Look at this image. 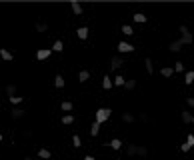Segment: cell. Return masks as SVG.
Masks as SVG:
<instances>
[{"label":"cell","instance_id":"30","mask_svg":"<svg viewBox=\"0 0 194 160\" xmlns=\"http://www.w3.org/2000/svg\"><path fill=\"white\" fill-rule=\"evenodd\" d=\"M136 154H138V156H146V154H148V148L146 146H138V148H136Z\"/></svg>","mask_w":194,"mask_h":160},{"label":"cell","instance_id":"27","mask_svg":"<svg viewBox=\"0 0 194 160\" xmlns=\"http://www.w3.org/2000/svg\"><path fill=\"white\" fill-rule=\"evenodd\" d=\"M144 64H146V72H148V74H152V72H154V66H152V60H150V58H146V60H144Z\"/></svg>","mask_w":194,"mask_h":160},{"label":"cell","instance_id":"1","mask_svg":"<svg viewBox=\"0 0 194 160\" xmlns=\"http://www.w3.org/2000/svg\"><path fill=\"white\" fill-rule=\"evenodd\" d=\"M178 30H180V34H182V36H180V42H182V44H192V42H194L192 32H190V30H188V28L184 26V24H182V26L178 28Z\"/></svg>","mask_w":194,"mask_h":160},{"label":"cell","instance_id":"12","mask_svg":"<svg viewBox=\"0 0 194 160\" xmlns=\"http://www.w3.org/2000/svg\"><path fill=\"white\" fill-rule=\"evenodd\" d=\"M70 8H72V12L76 14V16H80V14H82V6L78 4V2H72V4H70Z\"/></svg>","mask_w":194,"mask_h":160},{"label":"cell","instance_id":"26","mask_svg":"<svg viewBox=\"0 0 194 160\" xmlns=\"http://www.w3.org/2000/svg\"><path fill=\"white\" fill-rule=\"evenodd\" d=\"M38 156H40V158H50L52 154H50V150H46V148H40V150H38Z\"/></svg>","mask_w":194,"mask_h":160},{"label":"cell","instance_id":"28","mask_svg":"<svg viewBox=\"0 0 194 160\" xmlns=\"http://www.w3.org/2000/svg\"><path fill=\"white\" fill-rule=\"evenodd\" d=\"M122 34H126V36H132V34H134L132 26H128V24H124V26H122Z\"/></svg>","mask_w":194,"mask_h":160},{"label":"cell","instance_id":"35","mask_svg":"<svg viewBox=\"0 0 194 160\" xmlns=\"http://www.w3.org/2000/svg\"><path fill=\"white\" fill-rule=\"evenodd\" d=\"M10 102H12V104H16V106H18V104H20V102H22V96H12V98H10Z\"/></svg>","mask_w":194,"mask_h":160},{"label":"cell","instance_id":"4","mask_svg":"<svg viewBox=\"0 0 194 160\" xmlns=\"http://www.w3.org/2000/svg\"><path fill=\"white\" fill-rule=\"evenodd\" d=\"M50 52H52V48H42V50L36 52V58L38 60H46L48 56H50Z\"/></svg>","mask_w":194,"mask_h":160},{"label":"cell","instance_id":"11","mask_svg":"<svg viewBox=\"0 0 194 160\" xmlns=\"http://www.w3.org/2000/svg\"><path fill=\"white\" fill-rule=\"evenodd\" d=\"M0 56H2L4 60H12L14 58L12 52H10V50H6V48H0Z\"/></svg>","mask_w":194,"mask_h":160},{"label":"cell","instance_id":"8","mask_svg":"<svg viewBox=\"0 0 194 160\" xmlns=\"http://www.w3.org/2000/svg\"><path fill=\"white\" fill-rule=\"evenodd\" d=\"M98 132H100V122L94 120L92 126H90V136H98Z\"/></svg>","mask_w":194,"mask_h":160},{"label":"cell","instance_id":"18","mask_svg":"<svg viewBox=\"0 0 194 160\" xmlns=\"http://www.w3.org/2000/svg\"><path fill=\"white\" fill-rule=\"evenodd\" d=\"M136 148H138V144H128L126 146V154L128 156H134V154H136Z\"/></svg>","mask_w":194,"mask_h":160},{"label":"cell","instance_id":"10","mask_svg":"<svg viewBox=\"0 0 194 160\" xmlns=\"http://www.w3.org/2000/svg\"><path fill=\"white\" fill-rule=\"evenodd\" d=\"M72 122H74V116H72V114H64V116H62V124H64V126H70Z\"/></svg>","mask_w":194,"mask_h":160},{"label":"cell","instance_id":"23","mask_svg":"<svg viewBox=\"0 0 194 160\" xmlns=\"http://www.w3.org/2000/svg\"><path fill=\"white\" fill-rule=\"evenodd\" d=\"M60 108H62V110H64V112H70V110H72V102H68V100H64V102H62V104H60Z\"/></svg>","mask_w":194,"mask_h":160},{"label":"cell","instance_id":"5","mask_svg":"<svg viewBox=\"0 0 194 160\" xmlns=\"http://www.w3.org/2000/svg\"><path fill=\"white\" fill-rule=\"evenodd\" d=\"M182 46H184V44H182L180 40H174V42H170L168 50H170V52H180V50H182Z\"/></svg>","mask_w":194,"mask_h":160},{"label":"cell","instance_id":"42","mask_svg":"<svg viewBox=\"0 0 194 160\" xmlns=\"http://www.w3.org/2000/svg\"><path fill=\"white\" fill-rule=\"evenodd\" d=\"M0 142H2V134H0Z\"/></svg>","mask_w":194,"mask_h":160},{"label":"cell","instance_id":"41","mask_svg":"<svg viewBox=\"0 0 194 160\" xmlns=\"http://www.w3.org/2000/svg\"><path fill=\"white\" fill-rule=\"evenodd\" d=\"M24 160H32V156H24Z\"/></svg>","mask_w":194,"mask_h":160},{"label":"cell","instance_id":"38","mask_svg":"<svg viewBox=\"0 0 194 160\" xmlns=\"http://www.w3.org/2000/svg\"><path fill=\"white\" fill-rule=\"evenodd\" d=\"M138 118H140L142 122H148V114L146 112H140V116H138Z\"/></svg>","mask_w":194,"mask_h":160},{"label":"cell","instance_id":"36","mask_svg":"<svg viewBox=\"0 0 194 160\" xmlns=\"http://www.w3.org/2000/svg\"><path fill=\"white\" fill-rule=\"evenodd\" d=\"M186 144H188L190 148L194 146V134H188V138H186Z\"/></svg>","mask_w":194,"mask_h":160},{"label":"cell","instance_id":"6","mask_svg":"<svg viewBox=\"0 0 194 160\" xmlns=\"http://www.w3.org/2000/svg\"><path fill=\"white\" fill-rule=\"evenodd\" d=\"M122 64H124V60H122L120 56H114L112 62H110V68H112V70H118V68H120Z\"/></svg>","mask_w":194,"mask_h":160},{"label":"cell","instance_id":"16","mask_svg":"<svg viewBox=\"0 0 194 160\" xmlns=\"http://www.w3.org/2000/svg\"><path fill=\"white\" fill-rule=\"evenodd\" d=\"M172 74H174V68H170V66H164V68H162V76H164V78H170Z\"/></svg>","mask_w":194,"mask_h":160},{"label":"cell","instance_id":"14","mask_svg":"<svg viewBox=\"0 0 194 160\" xmlns=\"http://www.w3.org/2000/svg\"><path fill=\"white\" fill-rule=\"evenodd\" d=\"M88 78H90V72H88V70H80V72H78V80H80V82H86Z\"/></svg>","mask_w":194,"mask_h":160},{"label":"cell","instance_id":"21","mask_svg":"<svg viewBox=\"0 0 194 160\" xmlns=\"http://www.w3.org/2000/svg\"><path fill=\"white\" fill-rule=\"evenodd\" d=\"M108 146H112L114 150H120V148H122V140H118V138H114L112 142H110V144H108Z\"/></svg>","mask_w":194,"mask_h":160},{"label":"cell","instance_id":"9","mask_svg":"<svg viewBox=\"0 0 194 160\" xmlns=\"http://www.w3.org/2000/svg\"><path fill=\"white\" fill-rule=\"evenodd\" d=\"M180 118H182V122H184V124H188V122H192V114L188 112V110H182Z\"/></svg>","mask_w":194,"mask_h":160},{"label":"cell","instance_id":"31","mask_svg":"<svg viewBox=\"0 0 194 160\" xmlns=\"http://www.w3.org/2000/svg\"><path fill=\"white\" fill-rule=\"evenodd\" d=\"M122 120H124V122H134V116L130 112H124L122 114Z\"/></svg>","mask_w":194,"mask_h":160},{"label":"cell","instance_id":"15","mask_svg":"<svg viewBox=\"0 0 194 160\" xmlns=\"http://www.w3.org/2000/svg\"><path fill=\"white\" fill-rule=\"evenodd\" d=\"M102 88H112V78H110V76H104V78H102Z\"/></svg>","mask_w":194,"mask_h":160},{"label":"cell","instance_id":"34","mask_svg":"<svg viewBox=\"0 0 194 160\" xmlns=\"http://www.w3.org/2000/svg\"><path fill=\"white\" fill-rule=\"evenodd\" d=\"M48 26L44 24V22H40V24H36V32H46Z\"/></svg>","mask_w":194,"mask_h":160},{"label":"cell","instance_id":"2","mask_svg":"<svg viewBox=\"0 0 194 160\" xmlns=\"http://www.w3.org/2000/svg\"><path fill=\"white\" fill-rule=\"evenodd\" d=\"M110 114H112V110L110 108H98V112H96V122H104V120L110 118Z\"/></svg>","mask_w":194,"mask_h":160},{"label":"cell","instance_id":"24","mask_svg":"<svg viewBox=\"0 0 194 160\" xmlns=\"http://www.w3.org/2000/svg\"><path fill=\"white\" fill-rule=\"evenodd\" d=\"M6 94L10 96V98L16 96V86H14V84H8V86H6Z\"/></svg>","mask_w":194,"mask_h":160},{"label":"cell","instance_id":"33","mask_svg":"<svg viewBox=\"0 0 194 160\" xmlns=\"http://www.w3.org/2000/svg\"><path fill=\"white\" fill-rule=\"evenodd\" d=\"M134 20H136V22H140V24H142V22H146V16L138 12V14H134Z\"/></svg>","mask_w":194,"mask_h":160},{"label":"cell","instance_id":"37","mask_svg":"<svg viewBox=\"0 0 194 160\" xmlns=\"http://www.w3.org/2000/svg\"><path fill=\"white\" fill-rule=\"evenodd\" d=\"M186 104H188V106H192V108H194V96H188V98H186Z\"/></svg>","mask_w":194,"mask_h":160},{"label":"cell","instance_id":"20","mask_svg":"<svg viewBox=\"0 0 194 160\" xmlns=\"http://www.w3.org/2000/svg\"><path fill=\"white\" fill-rule=\"evenodd\" d=\"M52 50H54V52H62V50H64V44H62V40H56V42H54Z\"/></svg>","mask_w":194,"mask_h":160},{"label":"cell","instance_id":"19","mask_svg":"<svg viewBox=\"0 0 194 160\" xmlns=\"http://www.w3.org/2000/svg\"><path fill=\"white\" fill-rule=\"evenodd\" d=\"M184 82H186V84H192V82H194V70H188V72H186Z\"/></svg>","mask_w":194,"mask_h":160},{"label":"cell","instance_id":"3","mask_svg":"<svg viewBox=\"0 0 194 160\" xmlns=\"http://www.w3.org/2000/svg\"><path fill=\"white\" fill-rule=\"evenodd\" d=\"M88 34H90V30H88V26H80L78 30H76V36L80 40H86L88 38Z\"/></svg>","mask_w":194,"mask_h":160},{"label":"cell","instance_id":"43","mask_svg":"<svg viewBox=\"0 0 194 160\" xmlns=\"http://www.w3.org/2000/svg\"><path fill=\"white\" fill-rule=\"evenodd\" d=\"M192 124H194V116H192Z\"/></svg>","mask_w":194,"mask_h":160},{"label":"cell","instance_id":"7","mask_svg":"<svg viewBox=\"0 0 194 160\" xmlns=\"http://www.w3.org/2000/svg\"><path fill=\"white\" fill-rule=\"evenodd\" d=\"M118 50H120V52H132L134 46L128 44V42H118Z\"/></svg>","mask_w":194,"mask_h":160},{"label":"cell","instance_id":"40","mask_svg":"<svg viewBox=\"0 0 194 160\" xmlns=\"http://www.w3.org/2000/svg\"><path fill=\"white\" fill-rule=\"evenodd\" d=\"M84 160H96L94 156H84Z\"/></svg>","mask_w":194,"mask_h":160},{"label":"cell","instance_id":"25","mask_svg":"<svg viewBox=\"0 0 194 160\" xmlns=\"http://www.w3.org/2000/svg\"><path fill=\"white\" fill-rule=\"evenodd\" d=\"M24 116V110L22 108H14L12 110V118H22Z\"/></svg>","mask_w":194,"mask_h":160},{"label":"cell","instance_id":"39","mask_svg":"<svg viewBox=\"0 0 194 160\" xmlns=\"http://www.w3.org/2000/svg\"><path fill=\"white\" fill-rule=\"evenodd\" d=\"M180 150H182V152H188V150H190V146H188V144H182Z\"/></svg>","mask_w":194,"mask_h":160},{"label":"cell","instance_id":"13","mask_svg":"<svg viewBox=\"0 0 194 160\" xmlns=\"http://www.w3.org/2000/svg\"><path fill=\"white\" fill-rule=\"evenodd\" d=\"M54 86H56V88H62V86H64V78H62L60 74H56V76H54Z\"/></svg>","mask_w":194,"mask_h":160},{"label":"cell","instance_id":"17","mask_svg":"<svg viewBox=\"0 0 194 160\" xmlns=\"http://www.w3.org/2000/svg\"><path fill=\"white\" fill-rule=\"evenodd\" d=\"M124 82H126V78H124V76H120V74H118V76H114V86H124Z\"/></svg>","mask_w":194,"mask_h":160},{"label":"cell","instance_id":"29","mask_svg":"<svg viewBox=\"0 0 194 160\" xmlns=\"http://www.w3.org/2000/svg\"><path fill=\"white\" fill-rule=\"evenodd\" d=\"M124 88H126V90H132V88H136V80H126V82H124Z\"/></svg>","mask_w":194,"mask_h":160},{"label":"cell","instance_id":"32","mask_svg":"<svg viewBox=\"0 0 194 160\" xmlns=\"http://www.w3.org/2000/svg\"><path fill=\"white\" fill-rule=\"evenodd\" d=\"M172 68H174V72H184V64L182 62H176Z\"/></svg>","mask_w":194,"mask_h":160},{"label":"cell","instance_id":"22","mask_svg":"<svg viewBox=\"0 0 194 160\" xmlns=\"http://www.w3.org/2000/svg\"><path fill=\"white\" fill-rule=\"evenodd\" d=\"M72 146L74 148H80L82 146V140H80V136H78V134H74V136H72Z\"/></svg>","mask_w":194,"mask_h":160}]
</instances>
